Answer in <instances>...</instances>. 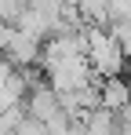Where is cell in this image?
I'll use <instances>...</instances> for the list:
<instances>
[{"label":"cell","mask_w":131,"mask_h":135,"mask_svg":"<svg viewBox=\"0 0 131 135\" xmlns=\"http://www.w3.org/2000/svg\"><path fill=\"white\" fill-rule=\"evenodd\" d=\"M84 51H87V62L95 69V77H124V66H128V55L120 40L109 33V26H84Z\"/></svg>","instance_id":"cell-1"},{"label":"cell","mask_w":131,"mask_h":135,"mask_svg":"<svg viewBox=\"0 0 131 135\" xmlns=\"http://www.w3.org/2000/svg\"><path fill=\"white\" fill-rule=\"evenodd\" d=\"M26 113L29 117H37V120H55L58 113H62V99H58V91L51 88V84H33L29 88V99H26Z\"/></svg>","instance_id":"cell-2"},{"label":"cell","mask_w":131,"mask_h":135,"mask_svg":"<svg viewBox=\"0 0 131 135\" xmlns=\"http://www.w3.org/2000/svg\"><path fill=\"white\" fill-rule=\"evenodd\" d=\"M4 55H7V62H11L15 69H26V66H37V62L44 59V44L37 40V37H26V33L15 29V33H11V44H7Z\"/></svg>","instance_id":"cell-3"},{"label":"cell","mask_w":131,"mask_h":135,"mask_svg":"<svg viewBox=\"0 0 131 135\" xmlns=\"http://www.w3.org/2000/svg\"><path fill=\"white\" fill-rule=\"evenodd\" d=\"M131 106V84L128 77H109V80H102V110H109L113 117L120 110H128Z\"/></svg>","instance_id":"cell-4"}]
</instances>
